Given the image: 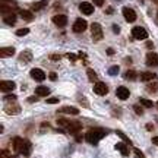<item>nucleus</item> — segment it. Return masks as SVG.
Segmentation results:
<instances>
[{
    "mask_svg": "<svg viewBox=\"0 0 158 158\" xmlns=\"http://www.w3.org/2000/svg\"><path fill=\"white\" fill-rule=\"evenodd\" d=\"M104 135H106V132H104V130L92 129V130H89V132L85 135V139H86V142H89V143H92V145H97L98 141H100L101 138H104Z\"/></svg>",
    "mask_w": 158,
    "mask_h": 158,
    "instance_id": "obj_1",
    "label": "nucleus"
},
{
    "mask_svg": "<svg viewBox=\"0 0 158 158\" xmlns=\"http://www.w3.org/2000/svg\"><path fill=\"white\" fill-rule=\"evenodd\" d=\"M91 34H92V38H94V41H100V40H102V28L100 23L94 22L92 25H91Z\"/></svg>",
    "mask_w": 158,
    "mask_h": 158,
    "instance_id": "obj_2",
    "label": "nucleus"
},
{
    "mask_svg": "<svg viewBox=\"0 0 158 158\" xmlns=\"http://www.w3.org/2000/svg\"><path fill=\"white\" fill-rule=\"evenodd\" d=\"M86 27H88L86 21H85V19L78 18V19L75 21V23H73V31H75V32H78V34H81V32H84L85 29H86Z\"/></svg>",
    "mask_w": 158,
    "mask_h": 158,
    "instance_id": "obj_3",
    "label": "nucleus"
},
{
    "mask_svg": "<svg viewBox=\"0 0 158 158\" xmlns=\"http://www.w3.org/2000/svg\"><path fill=\"white\" fill-rule=\"evenodd\" d=\"M122 13H123L124 19H126L127 22H135L136 21V12L133 10V9H130V7H123Z\"/></svg>",
    "mask_w": 158,
    "mask_h": 158,
    "instance_id": "obj_4",
    "label": "nucleus"
},
{
    "mask_svg": "<svg viewBox=\"0 0 158 158\" xmlns=\"http://www.w3.org/2000/svg\"><path fill=\"white\" fill-rule=\"evenodd\" d=\"M132 35H133L136 40H145L148 37V32L142 28V27H135V28L132 29Z\"/></svg>",
    "mask_w": 158,
    "mask_h": 158,
    "instance_id": "obj_5",
    "label": "nucleus"
},
{
    "mask_svg": "<svg viewBox=\"0 0 158 158\" xmlns=\"http://www.w3.org/2000/svg\"><path fill=\"white\" fill-rule=\"evenodd\" d=\"M94 92H95L97 95H106L108 92V86L104 82H97L94 85Z\"/></svg>",
    "mask_w": 158,
    "mask_h": 158,
    "instance_id": "obj_6",
    "label": "nucleus"
},
{
    "mask_svg": "<svg viewBox=\"0 0 158 158\" xmlns=\"http://www.w3.org/2000/svg\"><path fill=\"white\" fill-rule=\"evenodd\" d=\"M12 145H13V149H15V152H21L22 154V149H23V145H25V139L22 138H13V141H12Z\"/></svg>",
    "mask_w": 158,
    "mask_h": 158,
    "instance_id": "obj_7",
    "label": "nucleus"
},
{
    "mask_svg": "<svg viewBox=\"0 0 158 158\" xmlns=\"http://www.w3.org/2000/svg\"><path fill=\"white\" fill-rule=\"evenodd\" d=\"M79 9H81V12H82L84 15H92V13H94V5H91L88 2H82V3L79 5Z\"/></svg>",
    "mask_w": 158,
    "mask_h": 158,
    "instance_id": "obj_8",
    "label": "nucleus"
},
{
    "mask_svg": "<svg viewBox=\"0 0 158 158\" xmlns=\"http://www.w3.org/2000/svg\"><path fill=\"white\" fill-rule=\"evenodd\" d=\"M31 76H32L35 81H38V82H41V81H44L45 79L44 70H43V69H37V68L31 70Z\"/></svg>",
    "mask_w": 158,
    "mask_h": 158,
    "instance_id": "obj_9",
    "label": "nucleus"
},
{
    "mask_svg": "<svg viewBox=\"0 0 158 158\" xmlns=\"http://www.w3.org/2000/svg\"><path fill=\"white\" fill-rule=\"evenodd\" d=\"M53 22L56 23L57 27L63 28V27L68 23V18H66V15H54V16H53Z\"/></svg>",
    "mask_w": 158,
    "mask_h": 158,
    "instance_id": "obj_10",
    "label": "nucleus"
},
{
    "mask_svg": "<svg viewBox=\"0 0 158 158\" xmlns=\"http://www.w3.org/2000/svg\"><path fill=\"white\" fill-rule=\"evenodd\" d=\"M116 94H117V98L118 100H127L130 95L129 89L126 88V86H118L117 91H116Z\"/></svg>",
    "mask_w": 158,
    "mask_h": 158,
    "instance_id": "obj_11",
    "label": "nucleus"
},
{
    "mask_svg": "<svg viewBox=\"0 0 158 158\" xmlns=\"http://www.w3.org/2000/svg\"><path fill=\"white\" fill-rule=\"evenodd\" d=\"M5 111L7 114H18L21 111V106L16 104V102H12V104H7L5 107Z\"/></svg>",
    "mask_w": 158,
    "mask_h": 158,
    "instance_id": "obj_12",
    "label": "nucleus"
},
{
    "mask_svg": "<svg viewBox=\"0 0 158 158\" xmlns=\"http://www.w3.org/2000/svg\"><path fill=\"white\" fill-rule=\"evenodd\" d=\"M147 64L148 66H158V54L157 53H148L147 54Z\"/></svg>",
    "mask_w": 158,
    "mask_h": 158,
    "instance_id": "obj_13",
    "label": "nucleus"
},
{
    "mask_svg": "<svg viewBox=\"0 0 158 158\" xmlns=\"http://www.w3.org/2000/svg\"><path fill=\"white\" fill-rule=\"evenodd\" d=\"M0 89L3 92H10L12 89H15V84L12 81H2L0 82Z\"/></svg>",
    "mask_w": 158,
    "mask_h": 158,
    "instance_id": "obj_14",
    "label": "nucleus"
},
{
    "mask_svg": "<svg viewBox=\"0 0 158 158\" xmlns=\"http://www.w3.org/2000/svg\"><path fill=\"white\" fill-rule=\"evenodd\" d=\"M3 21H5V23H7V25H15V23H16V15H15L13 12L6 13V15H3Z\"/></svg>",
    "mask_w": 158,
    "mask_h": 158,
    "instance_id": "obj_15",
    "label": "nucleus"
},
{
    "mask_svg": "<svg viewBox=\"0 0 158 158\" xmlns=\"http://www.w3.org/2000/svg\"><path fill=\"white\" fill-rule=\"evenodd\" d=\"M19 16L22 18L23 21H27V22H31V21L34 19V15L29 10H25V9H21V10H19Z\"/></svg>",
    "mask_w": 158,
    "mask_h": 158,
    "instance_id": "obj_16",
    "label": "nucleus"
},
{
    "mask_svg": "<svg viewBox=\"0 0 158 158\" xmlns=\"http://www.w3.org/2000/svg\"><path fill=\"white\" fill-rule=\"evenodd\" d=\"M13 54H15V48H13V47H3V48L0 50V56L3 57V59H5V57H12Z\"/></svg>",
    "mask_w": 158,
    "mask_h": 158,
    "instance_id": "obj_17",
    "label": "nucleus"
},
{
    "mask_svg": "<svg viewBox=\"0 0 158 158\" xmlns=\"http://www.w3.org/2000/svg\"><path fill=\"white\" fill-rule=\"evenodd\" d=\"M19 59H21V62L28 63V62L32 60V53H31L29 50H25V51H22V53L19 54Z\"/></svg>",
    "mask_w": 158,
    "mask_h": 158,
    "instance_id": "obj_18",
    "label": "nucleus"
},
{
    "mask_svg": "<svg viewBox=\"0 0 158 158\" xmlns=\"http://www.w3.org/2000/svg\"><path fill=\"white\" fill-rule=\"evenodd\" d=\"M81 127H82V126H81L79 122H70V123L68 124V127H66V129H68L70 133H76V132L81 130Z\"/></svg>",
    "mask_w": 158,
    "mask_h": 158,
    "instance_id": "obj_19",
    "label": "nucleus"
},
{
    "mask_svg": "<svg viewBox=\"0 0 158 158\" xmlns=\"http://www.w3.org/2000/svg\"><path fill=\"white\" fill-rule=\"evenodd\" d=\"M35 94L38 97H47L50 94V89H48L47 86H37V88H35Z\"/></svg>",
    "mask_w": 158,
    "mask_h": 158,
    "instance_id": "obj_20",
    "label": "nucleus"
},
{
    "mask_svg": "<svg viewBox=\"0 0 158 158\" xmlns=\"http://www.w3.org/2000/svg\"><path fill=\"white\" fill-rule=\"evenodd\" d=\"M116 149H118V151L122 152V155H124V157H127V155H129V149H127V145H124L123 142L117 143V145H116Z\"/></svg>",
    "mask_w": 158,
    "mask_h": 158,
    "instance_id": "obj_21",
    "label": "nucleus"
},
{
    "mask_svg": "<svg viewBox=\"0 0 158 158\" xmlns=\"http://www.w3.org/2000/svg\"><path fill=\"white\" fill-rule=\"evenodd\" d=\"M60 113H66V114H72V116H75V114L79 113V110L76 107H63L62 110H60Z\"/></svg>",
    "mask_w": 158,
    "mask_h": 158,
    "instance_id": "obj_22",
    "label": "nucleus"
},
{
    "mask_svg": "<svg viewBox=\"0 0 158 158\" xmlns=\"http://www.w3.org/2000/svg\"><path fill=\"white\" fill-rule=\"evenodd\" d=\"M31 142L29 141H25V145H23V149H22V155L23 157H29L31 155Z\"/></svg>",
    "mask_w": 158,
    "mask_h": 158,
    "instance_id": "obj_23",
    "label": "nucleus"
},
{
    "mask_svg": "<svg viewBox=\"0 0 158 158\" xmlns=\"http://www.w3.org/2000/svg\"><path fill=\"white\" fill-rule=\"evenodd\" d=\"M142 76V81H145V82H149V81H152V79L157 78V75L155 73H151V72H143V73L141 75Z\"/></svg>",
    "mask_w": 158,
    "mask_h": 158,
    "instance_id": "obj_24",
    "label": "nucleus"
},
{
    "mask_svg": "<svg viewBox=\"0 0 158 158\" xmlns=\"http://www.w3.org/2000/svg\"><path fill=\"white\" fill-rule=\"evenodd\" d=\"M86 75H88V79H89L91 82H95L97 81V73L92 69H88V70H86Z\"/></svg>",
    "mask_w": 158,
    "mask_h": 158,
    "instance_id": "obj_25",
    "label": "nucleus"
},
{
    "mask_svg": "<svg viewBox=\"0 0 158 158\" xmlns=\"http://www.w3.org/2000/svg\"><path fill=\"white\" fill-rule=\"evenodd\" d=\"M124 78L129 79V81H135L136 79V72L135 70H127V72L124 73Z\"/></svg>",
    "mask_w": 158,
    "mask_h": 158,
    "instance_id": "obj_26",
    "label": "nucleus"
},
{
    "mask_svg": "<svg viewBox=\"0 0 158 158\" xmlns=\"http://www.w3.org/2000/svg\"><path fill=\"white\" fill-rule=\"evenodd\" d=\"M149 92H157V89H158V82H152V84H148V88H147Z\"/></svg>",
    "mask_w": 158,
    "mask_h": 158,
    "instance_id": "obj_27",
    "label": "nucleus"
},
{
    "mask_svg": "<svg viewBox=\"0 0 158 158\" xmlns=\"http://www.w3.org/2000/svg\"><path fill=\"white\" fill-rule=\"evenodd\" d=\"M45 3H47L45 0H43V2H37V3H34V5H32V9H34V10H40L41 7H44V6H45Z\"/></svg>",
    "mask_w": 158,
    "mask_h": 158,
    "instance_id": "obj_28",
    "label": "nucleus"
},
{
    "mask_svg": "<svg viewBox=\"0 0 158 158\" xmlns=\"http://www.w3.org/2000/svg\"><path fill=\"white\" fill-rule=\"evenodd\" d=\"M139 101H141V104L143 106V107H148V108H151V107H152V102L149 101V100H147V98H141Z\"/></svg>",
    "mask_w": 158,
    "mask_h": 158,
    "instance_id": "obj_29",
    "label": "nucleus"
},
{
    "mask_svg": "<svg viewBox=\"0 0 158 158\" xmlns=\"http://www.w3.org/2000/svg\"><path fill=\"white\" fill-rule=\"evenodd\" d=\"M28 32H29L28 28H21V29H18V31H16V35H18V37H23V35H27Z\"/></svg>",
    "mask_w": 158,
    "mask_h": 158,
    "instance_id": "obj_30",
    "label": "nucleus"
},
{
    "mask_svg": "<svg viewBox=\"0 0 158 158\" xmlns=\"http://www.w3.org/2000/svg\"><path fill=\"white\" fill-rule=\"evenodd\" d=\"M108 73L110 75H117L118 73V66H113V68L108 69Z\"/></svg>",
    "mask_w": 158,
    "mask_h": 158,
    "instance_id": "obj_31",
    "label": "nucleus"
},
{
    "mask_svg": "<svg viewBox=\"0 0 158 158\" xmlns=\"http://www.w3.org/2000/svg\"><path fill=\"white\" fill-rule=\"evenodd\" d=\"M57 123L60 124V126H64V127H68V124L70 123V122H68V120H64V118H59V120H57Z\"/></svg>",
    "mask_w": 158,
    "mask_h": 158,
    "instance_id": "obj_32",
    "label": "nucleus"
},
{
    "mask_svg": "<svg viewBox=\"0 0 158 158\" xmlns=\"http://www.w3.org/2000/svg\"><path fill=\"white\" fill-rule=\"evenodd\" d=\"M117 135L120 136V138H122V139H123L124 142H126V143H130V141H129V138H127V136L124 135V133H122V132H117Z\"/></svg>",
    "mask_w": 158,
    "mask_h": 158,
    "instance_id": "obj_33",
    "label": "nucleus"
},
{
    "mask_svg": "<svg viewBox=\"0 0 158 158\" xmlns=\"http://www.w3.org/2000/svg\"><path fill=\"white\" fill-rule=\"evenodd\" d=\"M135 154H136V157L138 158H145V155L142 154L141 149H138V148H135Z\"/></svg>",
    "mask_w": 158,
    "mask_h": 158,
    "instance_id": "obj_34",
    "label": "nucleus"
},
{
    "mask_svg": "<svg viewBox=\"0 0 158 158\" xmlns=\"http://www.w3.org/2000/svg\"><path fill=\"white\" fill-rule=\"evenodd\" d=\"M66 56H68L69 59H70V60H72V62H75V60H78V56H75L73 53H68V54H66Z\"/></svg>",
    "mask_w": 158,
    "mask_h": 158,
    "instance_id": "obj_35",
    "label": "nucleus"
},
{
    "mask_svg": "<svg viewBox=\"0 0 158 158\" xmlns=\"http://www.w3.org/2000/svg\"><path fill=\"white\" fill-rule=\"evenodd\" d=\"M47 102H48V104H57V102H59V98H56V97H54V98H48Z\"/></svg>",
    "mask_w": 158,
    "mask_h": 158,
    "instance_id": "obj_36",
    "label": "nucleus"
},
{
    "mask_svg": "<svg viewBox=\"0 0 158 158\" xmlns=\"http://www.w3.org/2000/svg\"><path fill=\"white\" fill-rule=\"evenodd\" d=\"M92 3L95 6H102L104 5V0H92Z\"/></svg>",
    "mask_w": 158,
    "mask_h": 158,
    "instance_id": "obj_37",
    "label": "nucleus"
},
{
    "mask_svg": "<svg viewBox=\"0 0 158 158\" xmlns=\"http://www.w3.org/2000/svg\"><path fill=\"white\" fill-rule=\"evenodd\" d=\"M133 108H135L136 114H139V116H142V114H143V113H142V108L139 107V106H135V107H133Z\"/></svg>",
    "mask_w": 158,
    "mask_h": 158,
    "instance_id": "obj_38",
    "label": "nucleus"
},
{
    "mask_svg": "<svg viewBox=\"0 0 158 158\" xmlns=\"http://www.w3.org/2000/svg\"><path fill=\"white\" fill-rule=\"evenodd\" d=\"M9 100H13V101H15V100H16V95H6L5 101H9Z\"/></svg>",
    "mask_w": 158,
    "mask_h": 158,
    "instance_id": "obj_39",
    "label": "nucleus"
},
{
    "mask_svg": "<svg viewBox=\"0 0 158 158\" xmlns=\"http://www.w3.org/2000/svg\"><path fill=\"white\" fill-rule=\"evenodd\" d=\"M50 79L51 81H57V75L53 72V73H50Z\"/></svg>",
    "mask_w": 158,
    "mask_h": 158,
    "instance_id": "obj_40",
    "label": "nucleus"
},
{
    "mask_svg": "<svg viewBox=\"0 0 158 158\" xmlns=\"http://www.w3.org/2000/svg\"><path fill=\"white\" fill-rule=\"evenodd\" d=\"M50 59H51V60H59V59H60V56H57V54H51Z\"/></svg>",
    "mask_w": 158,
    "mask_h": 158,
    "instance_id": "obj_41",
    "label": "nucleus"
},
{
    "mask_svg": "<svg viewBox=\"0 0 158 158\" xmlns=\"http://www.w3.org/2000/svg\"><path fill=\"white\" fill-rule=\"evenodd\" d=\"M152 143L154 145H158V136H154L152 138Z\"/></svg>",
    "mask_w": 158,
    "mask_h": 158,
    "instance_id": "obj_42",
    "label": "nucleus"
},
{
    "mask_svg": "<svg viewBox=\"0 0 158 158\" xmlns=\"http://www.w3.org/2000/svg\"><path fill=\"white\" fill-rule=\"evenodd\" d=\"M107 54H108V56H113V54H114V51L111 50V48H107Z\"/></svg>",
    "mask_w": 158,
    "mask_h": 158,
    "instance_id": "obj_43",
    "label": "nucleus"
},
{
    "mask_svg": "<svg viewBox=\"0 0 158 158\" xmlns=\"http://www.w3.org/2000/svg\"><path fill=\"white\" fill-rule=\"evenodd\" d=\"M28 101H29V102H35V101H37V98H35V97H29Z\"/></svg>",
    "mask_w": 158,
    "mask_h": 158,
    "instance_id": "obj_44",
    "label": "nucleus"
},
{
    "mask_svg": "<svg viewBox=\"0 0 158 158\" xmlns=\"http://www.w3.org/2000/svg\"><path fill=\"white\" fill-rule=\"evenodd\" d=\"M113 29H114V32H116V34H118V32H120V31H118V27H117V25H113Z\"/></svg>",
    "mask_w": 158,
    "mask_h": 158,
    "instance_id": "obj_45",
    "label": "nucleus"
},
{
    "mask_svg": "<svg viewBox=\"0 0 158 158\" xmlns=\"http://www.w3.org/2000/svg\"><path fill=\"white\" fill-rule=\"evenodd\" d=\"M2 2H7V3H15V0H2Z\"/></svg>",
    "mask_w": 158,
    "mask_h": 158,
    "instance_id": "obj_46",
    "label": "nucleus"
},
{
    "mask_svg": "<svg viewBox=\"0 0 158 158\" xmlns=\"http://www.w3.org/2000/svg\"><path fill=\"white\" fill-rule=\"evenodd\" d=\"M157 107H158V102H157Z\"/></svg>",
    "mask_w": 158,
    "mask_h": 158,
    "instance_id": "obj_47",
    "label": "nucleus"
},
{
    "mask_svg": "<svg viewBox=\"0 0 158 158\" xmlns=\"http://www.w3.org/2000/svg\"><path fill=\"white\" fill-rule=\"evenodd\" d=\"M141 2H143V0H141Z\"/></svg>",
    "mask_w": 158,
    "mask_h": 158,
    "instance_id": "obj_48",
    "label": "nucleus"
}]
</instances>
